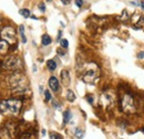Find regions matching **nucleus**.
Here are the masks:
<instances>
[{
  "instance_id": "nucleus-7",
  "label": "nucleus",
  "mask_w": 144,
  "mask_h": 139,
  "mask_svg": "<svg viewBox=\"0 0 144 139\" xmlns=\"http://www.w3.org/2000/svg\"><path fill=\"white\" fill-rule=\"evenodd\" d=\"M61 81L64 86H69L70 85V73L66 70H63L61 72Z\"/></svg>"
},
{
  "instance_id": "nucleus-19",
  "label": "nucleus",
  "mask_w": 144,
  "mask_h": 139,
  "mask_svg": "<svg viewBox=\"0 0 144 139\" xmlns=\"http://www.w3.org/2000/svg\"><path fill=\"white\" fill-rule=\"evenodd\" d=\"M143 25H144V17H141V19L138 20L136 27H143Z\"/></svg>"
},
{
  "instance_id": "nucleus-26",
  "label": "nucleus",
  "mask_w": 144,
  "mask_h": 139,
  "mask_svg": "<svg viewBox=\"0 0 144 139\" xmlns=\"http://www.w3.org/2000/svg\"><path fill=\"white\" fill-rule=\"evenodd\" d=\"M144 58V52H141L138 54V59H143Z\"/></svg>"
},
{
  "instance_id": "nucleus-2",
  "label": "nucleus",
  "mask_w": 144,
  "mask_h": 139,
  "mask_svg": "<svg viewBox=\"0 0 144 139\" xmlns=\"http://www.w3.org/2000/svg\"><path fill=\"white\" fill-rule=\"evenodd\" d=\"M121 110L125 114H133L136 112L135 99L131 93H125L121 98Z\"/></svg>"
},
{
  "instance_id": "nucleus-4",
  "label": "nucleus",
  "mask_w": 144,
  "mask_h": 139,
  "mask_svg": "<svg viewBox=\"0 0 144 139\" xmlns=\"http://www.w3.org/2000/svg\"><path fill=\"white\" fill-rule=\"evenodd\" d=\"M2 40H4L8 43H16L17 42V34L16 30L12 27H4L0 32Z\"/></svg>"
},
{
  "instance_id": "nucleus-10",
  "label": "nucleus",
  "mask_w": 144,
  "mask_h": 139,
  "mask_svg": "<svg viewBox=\"0 0 144 139\" xmlns=\"http://www.w3.org/2000/svg\"><path fill=\"white\" fill-rule=\"evenodd\" d=\"M72 118V114H71V112L70 110H66V112L63 113V124H66V123H69L70 122V119Z\"/></svg>"
},
{
  "instance_id": "nucleus-9",
  "label": "nucleus",
  "mask_w": 144,
  "mask_h": 139,
  "mask_svg": "<svg viewBox=\"0 0 144 139\" xmlns=\"http://www.w3.org/2000/svg\"><path fill=\"white\" fill-rule=\"evenodd\" d=\"M41 42H42V45L47 46V45H49L51 42H52V39H51L50 35H48V34H43V35H42V38H41Z\"/></svg>"
},
{
  "instance_id": "nucleus-16",
  "label": "nucleus",
  "mask_w": 144,
  "mask_h": 139,
  "mask_svg": "<svg viewBox=\"0 0 144 139\" xmlns=\"http://www.w3.org/2000/svg\"><path fill=\"white\" fill-rule=\"evenodd\" d=\"M50 139H63L62 136L58 133H51L50 134Z\"/></svg>"
},
{
  "instance_id": "nucleus-13",
  "label": "nucleus",
  "mask_w": 144,
  "mask_h": 139,
  "mask_svg": "<svg viewBox=\"0 0 144 139\" xmlns=\"http://www.w3.org/2000/svg\"><path fill=\"white\" fill-rule=\"evenodd\" d=\"M74 135H76V138L81 139V138H83V136H84V131L82 130L81 128H76V130H74Z\"/></svg>"
},
{
  "instance_id": "nucleus-30",
  "label": "nucleus",
  "mask_w": 144,
  "mask_h": 139,
  "mask_svg": "<svg viewBox=\"0 0 144 139\" xmlns=\"http://www.w3.org/2000/svg\"><path fill=\"white\" fill-rule=\"evenodd\" d=\"M31 18H32V19H34V20H37V17H36V15H31Z\"/></svg>"
},
{
  "instance_id": "nucleus-21",
  "label": "nucleus",
  "mask_w": 144,
  "mask_h": 139,
  "mask_svg": "<svg viewBox=\"0 0 144 139\" xmlns=\"http://www.w3.org/2000/svg\"><path fill=\"white\" fill-rule=\"evenodd\" d=\"M52 105H53V107H54V108H60V104H59V102H56V99L52 100Z\"/></svg>"
},
{
  "instance_id": "nucleus-32",
  "label": "nucleus",
  "mask_w": 144,
  "mask_h": 139,
  "mask_svg": "<svg viewBox=\"0 0 144 139\" xmlns=\"http://www.w3.org/2000/svg\"><path fill=\"white\" fill-rule=\"evenodd\" d=\"M0 22H1V20H0Z\"/></svg>"
},
{
  "instance_id": "nucleus-12",
  "label": "nucleus",
  "mask_w": 144,
  "mask_h": 139,
  "mask_svg": "<svg viewBox=\"0 0 144 139\" xmlns=\"http://www.w3.org/2000/svg\"><path fill=\"white\" fill-rule=\"evenodd\" d=\"M47 68L50 70V71H54V70L56 69V63L53 60H49L47 62Z\"/></svg>"
},
{
  "instance_id": "nucleus-23",
  "label": "nucleus",
  "mask_w": 144,
  "mask_h": 139,
  "mask_svg": "<svg viewBox=\"0 0 144 139\" xmlns=\"http://www.w3.org/2000/svg\"><path fill=\"white\" fill-rule=\"evenodd\" d=\"M86 99H88V102L90 104H93V96H91V95H86Z\"/></svg>"
},
{
  "instance_id": "nucleus-31",
  "label": "nucleus",
  "mask_w": 144,
  "mask_h": 139,
  "mask_svg": "<svg viewBox=\"0 0 144 139\" xmlns=\"http://www.w3.org/2000/svg\"><path fill=\"white\" fill-rule=\"evenodd\" d=\"M48 1H51V0H48Z\"/></svg>"
},
{
  "instance_id": "nucleus-6",
  "label": "nucleus",
  "mask_w": 144,
  "mask_h": 139,
  "mask_svg": "<svg viewBox=\"0 0 144 139\" xmlns=\"http://www.w3.org/2000/svg\"><path fill=\"white\" fill-rule=\"evenodd\" d=\"M49 87L54 93L59 91V81L56 76H51L50 78H49Z\"/></svg>"
},
{
  "instance_id": "nucleus-17",
  "label": "nucleus",
  "mask_w": 144,
  "mask_h": 139,
  "mask_svg": "<svg viewBox=\"0 0 144 139\" xmlns=\"http://www.w3.org/2000/svg\"><path fill=\"white\" fill-rule=\"evenodd\" d=\"M60 44H61V46H62L63 49H68L69 42H68V40H66V39H62V40L60 41Z\"/></svg>"
},
{
  "instance_id": "nucleus-11",
  "label": "nucleus",
  "mask_w": 144,
  "mask_h": 139,
  "mask_svg": "<svg viewBox=\"0 0 144 139\" xmlns=\"http://www.w3.org/2000/svg\"><path fill=\"white\" fill-rule=\"evenodd\" d=\"M66 99H68L69 102H74V100H76V95H74V93L72 92L71 89L66 91Z\"/></svg>"
},
{
  "instance_id": "nucleus-1",
  "label": "nucleus",
  "mask_w": 144,
  "mask_h": 139,
  "mask_svg": "<svg viewBox=\"0 0 144 139\" xmlns=\"http://www.w3.org/2000/svg\"><path fill=\"white\" fill-rule=\"evenodd\" d=\"M21 107H22V100L20 98H10L0 102V110L2 113L10 112L14 115H18L20 113V110H21Z\"/></svg>"
},
{
  "instance_id": "nucleus-27",
  "label": "nucleus",
  "mask_w": 144,
  "mask_h": 139,
  "mask_svg": "<svg viewBox=\"0 0 144 139\" xmlns=\"http://www.w3.org/2000/svg\"><path fill=\"white\" fill-rule=\"evenodd\" d=\"M58 53H59V55H64V53L60 50V49H58Z\"/></svg>"
},
{
  "instance_id": "nucleus-15",
  "label": "nucleus",
  "mask_w": 144,
  "mask_h": 139,
  "mask_svg": "<svg viewBox=\"0 0 144 139\" xmlns=\"http://www.w3.org/2000/svg\"><path fill=\"white\" fill-rule=\"evenodd\" d=\"M19 13L21 14L22 17H24V18H29L30 15H31V12H30L29 9H21L19 11Z\"/></svg>"
},
{
  "instance_id": "nucleus-24",
  "label": "nucleus",
  "mask_w": 144,
  "mask_h": 139,
  "mask_svg": "<svg viewBox=\"0 0 144 139\" xmlns=\"http://www.w3.org/2000/svg\"><path fill=\"white\" fill-rule=\"evenodd\" d=\"M76 4L79 8H81L82 6H83V1H82V0H76Z\"/></svg>"
},
{
  "instance_id": "nucleus-29",
  "label": "nucleus",
  "mask_w": 144,
  "mask_h": 139,
  "mask_svg": "<svg viewBox=\"0 0 144 139\" xmlns=\"http://www.w3.org/2000/svg\"><path fill=\"white\" fill-rule=\"evenodd\" d=\"M61 34H62V32H61V31H60V32H59V37H58V40H60V38H61Z\"/></svg>"
},
{
  "instance_id": "nucleus-25",
  "label": "nucleus",
  "mask_w": 144,
  "mask_h": 139,
  "mask_svg": "<svg viewBox=\"0 0 144 139\" xmlns=\"http://www.w3.org/2000/svg\"><path fill=\"white\" fill-rule=\"evenodd\" d=\"M61 1H62L63 4H69L71 2V0H61Z\"/></svg>"
},
{
  "instance_id": "nucleus-18",
  "label": "nucleus",
  "mask_w": 144,
  "mask_h": 139,
  "mask_svg": "<svg viewBox=\"0 0 144 139\" xmlns=\"http://www.w3.org/2000/svg\"><path fill=\"white\" fill-rule=\"evenodd\" d=\"M44 96H46V100H47V102H48V100H51V98H52V97H51L50 92H49L48 89H47V91H44Z\"/></svg>"
},
{
  "instance_id": "nucleus-8",
  "label": "nucleus",
  "mask_w": 144,
  "mask_h": 139,
  "mask_svg": "<svg viewBox=\"0 0 144 139\" xmlns=\"http://www.w3.org/2000/svg\"><path fill=\"white\" fill-rule=\"evenodd\" d=\"M9 43L6 42L4 40H0V54H6L8 52Z\"/></svg>"
},
{
  "instance_id": "nucleus-28",
  "label": "nucleus",
  "mask_w": 144,
  "mask_h": 139,
  "mask_svg": "<svg viewBox=\"0 0 144 139\" xmlns=\"http://www.w3.org/2000/svg\"><path fill=\"white\" fill-rule=\"evenodd\" d=\"M140 6L142 7V9L144 10V1H141V2H140Z\"/></svg>"
},
{
  "instance_id": "nucleus-3",
  "label": "nucleus",
  "mask_w": 144,
  "mask_h": 139,
  "mask_svg": "<svg viewBox=\"0 0 144 139\" xmlns=\"http://www.w3.org/2000/svg\"><path fill=\"white\" fill-rule=\"evenodd\" d=\"M22 64L20 59H18L14 55L7 56L4 61L1 62V68L8 71H18L19 69H21Z\"/></svg>"
},
{
  "instance_id": "nucleus-14",
  "label": "nucleus",
  "mask_w": 144,
  "mask_h": 139,
  "mask_svg": "<svg viewBox=\"0 0 144 139\" xmlns=\"http://www.w3.org/2000/svg\"><path fill=\"white\" fill-rule=\"evenodd\" d=\"M19 32H20V35H21L22 42L26 43V42H27V38H26V34H24V25H20V27H19Z\"/></svg>"
},
{
  "instance_id": "nucleus-22",
  "label": "nucleus",
  "mask_w": 144,
  "mask_h": 139,
  "mask_svg": "<svg viewBox=\"0 0 144 139\" xmlns=\"http://www.w3.org/2000/svg\"><path fill=\"white\" fill-rule=\"evenodd\" d=\"M39 9H40L42 12H44V11H46V6H44V3H43V2H41V3H39Z\"/></svg>"
},
{
  "instance_id": "nucleus-5",
  "label": "nucleus",
  "mask_w": 144,
  "mask_h": 139,
  "mask_svg": "<svg viewBox=\"0 0 144 139\" xmlns=\"http://www.w3.org/2000/svg\"><path fill=\"white\" fill-rule=\"evenodd\" d=\"M98 76H99V72H98L96 70H88V71L83 74L82 78H83V81L86 82V83H91V82L96 81L98 78Z\"/></svg>"
},
{
  "instance_id": "nucleus-20",
  "label": "nucleus",
  "mask_w": 144,
  "mask_h": 139,
  "mask_svg": "<svg viewBox=\"0 0 144 139\" xmlns=\"http://www.w3.org/2000/svg\"><path fill=\"white\" fill-rule=\"evenodd\" d=\"M20 139H31V135H30L29 133H26V134H24V135L21 136V138Z\"/></svg>"
}]
</instances>
